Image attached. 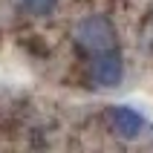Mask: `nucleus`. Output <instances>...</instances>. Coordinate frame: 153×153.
<instances>
[{
	"instance_id": "f257e3e1",
	"label": "nucleus",
	"mask_w": 153,
	"mask_h": 153,
	"mask_svg": "<svg viewBox=\"0 0 153 153\" xmlns=\"http://www.w3.org/2000/svg\"><path fill=\"white\" fill-rule=\"evenodd\" d=\"M75 41H78L81 49L93 52V55L110 52L116 46V26L110 23V17H104V15H87L75 26Z\"/></svg>"
},
{
	"instance_id": "f03ea898",
	"label": "nucleus",
	"mask_w": 153,
	"mask_h": 153,
	"mask_svg": "<svg viewBox=\"0 0 153 153\" xmlns=\"http://www.w3.org/2000/svg\"><path fill=\"white\" fill-rule=\"evenodd\" d=\"M121 78H124V64L116 52H98L95 61L90 64V81L95 87H104V90H110V87H119Z\"/></svg>"
},
{
	"instance_id": "7ed1b4c3",
	"label": "nucleus",
	"mask_w": 153,
	"mask_h": 153,
	"mask_svg": "<svg viewBox=\"0 0 153 153\" xmlns=\"http://www.w3.org/2000/svg\"><path fill=\"white\" fill-rule=\"evenodd\" d=\"M107 119H110L113 133L121 136V139H136V136H142V130H145L142 113L127 107V104H113L110 110H107Z\"/></svg>"
},
{
	"instance_id": "20e7f679",
	"label": "nucleus",
	"mask_w": 153,
	"mask_h": 153,
	"mask_svg": "<svg viewBox=\"0 0 153 153\" xmlns=\"http://www.w3.org/2000/svg\"><path fill=\"white\" fill-rule=\"evenodd\" d=\"M17 6L23 9L26 15H35V17H46L55 12L58 0H17Z\"/></svg>"
}]
</instances>
